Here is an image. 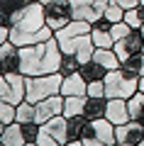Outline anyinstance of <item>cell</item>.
I'll list each match as a JSON object with an SVG mask.
<instances>
[{"instance_id": "d590c367", "label": "cell", "mask_w": 144, "mask_h": 146, "mask_svg": "<svg viewBox=\"0 0 144 146\" xmlns=\"http://www.w3.org/2000/svg\"><path fill=\"white\" fill-rule=\"evenodd\" d=\"M139 90H142V93H144V76H142V78H139Z\"/></svg>"}, {"instance_id": "d4e9b609", "label": "cell", "mask_w": 144, "mask_h": 146, "mask_svg": "<svg viewBox=\"0 0 144 146\" xmlns=\"http://www.w3.org/2000/svg\"><path fill=\"white\" fill-rule=\"evenodd\" d=\"M90 36H93V42H95V46H98V49H113L115 46V36H113V32H110V29H100V27L93 25Z\"/></svg>"}, {"instance_id": "cb8c5ba5", "label": "cell", "mask_w": 144, "mask_h": 146, "mask_svg": "<svg viewBox=\"0 0 144 146\" xmlns=\"http://www.w3.org/2000/svg\"><path fill=\"white\" fill-rule=\"evenodd\" d=\"M127 105H129V117H132L134 122H139V124H144V93L137 90V93L127 100Z\"/></svg>"}, {"instance_id": "6da1fadb", "label": "cell", "mask_w": 144, "mask_h": 146, "mask_svg": "<svg viewBox=\"0 0 144 146\" xmlns=\"http://www.w3.org/2000/svg\"><path fill=\"white\" fill-rule=\"evenodd\" d=\"M54 36V29L46 25V12L39 0H29L25 7L12 15L10 22V42L17 46L39 44Z\"/></svg>"}, {"instance_id": "277c9868", "label": "cell", "mask_w": 144, "mask_h": 146, "mask_svg": "<svg viewBox=\"0 0 144 146\" xmlns=\"http://www.w3.org/2000/svg\"><path fill=\"white\" fill-rule=\"evenodd\" d=\"M103 80H105V95H108V98H122V100H129V98H132V95L139 90V78L127 76L122 68L108 71Z\"/></svg>"}, {"instance_id": "f35d334b", "label": "cell", "mask_w": 144, "mask_h": 146, "mask_svg": "<svg viewBox=\"0 0 144 146\" xmlns=\"http://www.w3.org/2000/svg\"><path fill=\"white\" fill-rule=\"evenodd\" d=\"M142 32H144V27H142Z\"/></svg>"}, {"instance_id": "74e56055", "label": "cell", "mask_w": 144, "mask_h": 146, "mask_svg": "<svg viewBox=\"0 0 144 146\" xmlns=\"http://www.w3.org/2000/svg\"><path fill=\"white\" fill-rule=\"evenodd\" d=\"M3 131H5V124H3V122H0V136H3Z\"/></svg>"}, {"instance_id": "52a82bcc", "label": "cell", "mask_w": 144, "mask_h": 146, "mask_svg": "<svg viewBox=\"0 0 144 146\" xmlns=\"http://www.w3.org/2000/svg\"><path fill=\"white\" fill-rule=\"evenodd\" d=\"M59 46H61L64 54H73L81 63L90 61L93 54H95V42H93L90 32L81 36H73V39H59Z\"/></svg>"}, {"instance_id": "9c48e42d", "label": "cell", "mask_w": 144, "mask_h": 146, "mask_svg": "<svg viewBox=\"0 0 144 146\" xmlns=\"http://www.w3.org/2000/svg\"><path fill=\"white\" fill-rule=\"evenodd\" d=\"M44 12H46V25L52 27L54 32L66 27L68 22L73 20V10H71V3L68 0H56V3H49L44 5Z\"/></svg>"}, {"instance_id": "8fae6325", "label": "cell", "mask_w": 144, "mask_h": 146, "mask_svg": "<svg viewBox=\"0 0 144 146\" xmlns=\"http://www.w3.org/2000/svg\"><path fill=\"white\" fill-rule=\"evenodd\" d=\"M37 107V122L39 124H44V122H49L52 117L56 115H64V95H49V98L39 100V102H34Z\"/></svg>"}, {"instance_id": "30bf717a", "label": "cell", "mask_w": 144, "mask_h": 146, "mask_svg": "<svg viewBox=\"0 0 144 146\" xmlns=\"http://www.w3.org/2000/svg\"><path fill=\"white\" fill-rule=\"evenodd\" d=\"M115 139H117V146H144V124H139L134 119L117 124Z\"/></svg>"}, {"instance_id": "f1b7e54d", "label": "cell", "mask_w": 144, "mask_h": 146, "mask_svg": "<svg viewBox=\"0 0 144 146\" xmlns=\"http://www.w3.org/2000/svg\"><path fill=\"white\" fill-rule=\"evenodd\" d=\"M22 124V134H25V144L27 146H37V136L42 131L39 122H20Z\"/></svg>"}, {"instance_id": "7402d4cb", "label": "cell", "mask_w": 144, "mask_h": 146, "mask_svg": "<svg viewBox=\"0 0 144 146\" xmlns=\"http://www.w3.org/2000/svg\"><path fill=\"white\" fill-rule=\"evenodd\" d=\"M105 73H108V68L100 66L95 58H90V61L81 63V76L88 80V83H93V80H103V78H105Z\"/></svg>"}, {"instance_id": "e0dca14e", "label": "cell", "mask_w": 144, "mask_h": 146, "mask_svg": "<svg viewBox=\"0 0 144 146\" xmlns=\"http://www.w3.org/2000/svg\"><path fill=\"white\" fill-rule=\"evenodd\" d=\"M68 119V146H81V139L86 136V129H88V117L83 115H76V117H66Z\"/></svg>"}, {"instance_id": "d6986e66", "label": "cell", "mask_w": 144, "mask_h": 146, "mask_svg": "<svg viewBox=\"0 0 144 146\" xmlns=\"http://www.w3.org/2000/svg\"><path fill=\"white\" fill-rule=\"evenodd\" d=\"M108 112V98H98V95H88L86 107H83V117L88 119H100Z\"/></svg>"}, {"instance_id": "e575fe53", "label": "cell", "mask_w": 144, "mask_h": 146, "mask_svg": "<svg viewBox=\"0 0 144 146\" xmlns=\"http://www.w3.org/2000/svg\"><path fill=\"white\" fill-rule=\"evenodd\" d=\"M110 3H117L120 7H125V10H129V7H137L142 0H110Z\"/></svg>"}, {"instance_id": "8992f818", "label": "cell", "mask_w": 144, "mask_h": 146, "mask_svg": "<svg viewBox=\"0 0 144 146\" xmlns=\"http://www.w3.org/2000/svg\"><path fill=\"white\" fill-rule=\"evenodd\" d=\"M0 98L12 105H20L27 98V85H25V73H3L0 76Z\"/></svg>"}, {"instance_id": "4316f807", "label": "cell", "mask_w": 144, "mask_h": 146, "mask_svg": "<svg viewBox=\"0 0 144 146\" xmlns=\"http://www.w3.org/2000/svg\"><path fill=\"white\" fill-rule=\"evenodd\" d=\"M125 22H127L129 27H134V29H142L144 27V3H139L137 7L125 10Z\"/></svg>"}, {"instance_id": "d6a6232c", "label": "cell", "mask_w": 144, "mask_h": 146, "mask_svg": "<svg viewBox=\"0 0 144 146\" xmlns=\"http://www.w3.org/2000/svg\"><path fill=\"white\" fill-rule=\"evenodd\" d=\"M88 95L108 98V95H105V80H93V83H88Z\"/></svg>"}, {"instance_id": "ba28073f", "label": "cell", "mask_w": 144, "mask_h": 146, "mask_svg": "<svg viewBox=\"0 0 144 146\" xmlns=\"http://www.w3.org/2000/svg\"><path fill=\"white\" fill-rule=\"evenodd\" d=\"M73 10V20H86V22H98L103 17L105 7L110 0H68Z\"/></svg>"}, {"instance_id": "484cf974", "label": "cell", "mask_w": 144, "mask_h": 146, "mask_svg": "<svg viewBox=\"0 0 144 146\" xmlns=\"http://www.w3.org/2000/svg\"><path fill=\"white\" fill-rule=\"evenodd\" d=\"M15 119L17 122H37V107H34V102H29V100L25 98L15 107Z\"/></svg>"}, {"instance_id": "9a60e30c", "label": "cell", "mask_w": 144, "mask_h": 146, "mask_svg": "<svg viewBox=\"0 0 144 146\" xmlns=\"http://www.w3.org/2000/svg\"><path fill=\"white\" fill-rule=\"evenodd\" d=\"M42 129L49 131V134L59 141V146H68V119L64 115H56V117H52L49 122H44Z\"/></svg>"}, {"instance_id": "5b68a950", "label": "cell", "mask_w": 144, "mask_h": 146, "mask_svg": "<svg viewBox=\"0 0 144 146\" xmlns=\"http://www.w3.org/2000/svg\"><path fill=\"white\" fill-rule=\"evenodd\" d=\"M81 146H117L115 124L108 117L90 119L88 122V129H86V136L81 139Z\"/></svg>"}, {"instance_id": "ffe728a7", "label": "cell", "mask_w": 144, "mask_h": 146, "mask_svg": "<svg viewBox=\"0 0 144 146\" xmlns=\"http://www.w3.org/2000/svg\"><path fill=\"white\" fill-rule=\"evenodd\" d=\"M0 146H27L25 134H22V124L17 119L10 122V124H5V131L0 136Z\"/></svg>"}, {"instance_id": "1f68e13d", "label": "cell", "mask_w": 144, "mask_h": 146, "mask_svg": "<svg viewBox=\"0 0 144 146\" xmlns=\"http://www.w3.org/2000/svg\"><path fill=\"white\" fill-rule=\"evenodd\" d=\"M132 29H134V27H129L125 20H120V22H113V29H110V32H113L115 42H120V39H125V36H127Z\"/></svg>"}, {"instance_id": "2e32d148", "label": "cell", "mask_w": 144, "mask_h": 146, "mask_svg": "<svg viewBox=\"0 0 144 146\" xmlns=\"http://www.w3.org/2000/svg\"><path fill=\"white\" fill-rule=\"evenodd\" d=\"M61 95L64 98H68V95H88V80L81 76V71L73 73V76H64Z\"/></svg>"}, {"instance_id": "4fadbf2b", "label": "cell", "mask_w": 144, "mask_h": 146, "mask_svg": "<svg viewBox=\"0 0 144 146\" xmlns=\"http://www.w3.org/2000/svg\"><path fill=\"white\" fill-rule=\"evenodd\" d=\"M20 71V46L10 39L0 44V76L3 73H17Z\"/></svg>"}, {"instance_id": "836d02e7", "label": "cell", "mask_w": 144, "mask_h": 146, "mask_svg": "<svg viewBox=\"0 0 144 146\" xmlns=\"http://www.w3.org/2000/svg\"><path fill=\"white\" fill-rule=\"evenodd\" d=\"M37 146H59V141L54 139L49 131L42 129V131H39V136H37Z\"/></svg>"}, {"instance_id": "7a4b0ae2", "label": "cell", "mask_w": 144, "mask_h": 146, "mask_svg": "<svg viewBox=\"0 0 144 146\" xmlns=\"http://www.w3.org/2000/svg\"><path fill=\"white\" fill-rule=\"evenodd\" d=\"M61 46L59 39L52 36L46 42L20 46V71L25 76H44V73H56L61 66Z\"/></svg>"}, {"instance_id": "f546056e", "label": "cell", "mask_w": 144, "mask_h": 146, "mask_svg": "<svg viewBox=\"0 0 144 146\" xmlns=\"http://www.w3.org/2000/svg\"><path fill=\"white\" fill-rule=\"evenodd\" d=\"M15 107L17 105H12V102H7V100L0 98V122H3V124L15 122Z\"/></svg>"}, {"instance_id": "4dcf8cb0", "label": "cell", "mask_w": 144, "mask_h": 146, "mask_svg": "<svg viewBox=\"0 0 144 146\" xmlns=\"http://www.w3.org/2000/svg\"><path fill=\"white\" fill-rule=\"evenodd\" d=\"M103 17H108L110 22H120V20H125V7H120L117 3H108Z\"/></svg>"}, {"instance_id": "5bb4252c", "label": "cell", "mask_w": 144, "mask_h": 146, "mask_svg": "<svg viewBox=\"0 0 144 146\" xmlns=\"http://www.w3.org/2000/svg\"><path fill=\"white\" fill-rule=\"evenodd\" d=\"M105 117H108L115 127L129 122L132 117H129V105H127V100H122V98H108V112H105Z\"/></svg>"}, {"instance_id": "7c38bea8", "label": "cell", "mask_w": 144, "mask_h": 146, "mask_svg": "<svg viewBox=\"0 0 144 146\" xmlns=\"http://www.w3.org/2000/svg\"><path fill=\"white\" fill-rule=\"evenodd\" d=\"M113 49H115V54H117L120 58H127V56H132V54L144 51V32L142 29H132L125 39L115 42Z\"/></svg>"}, {"instance_id": "83f0119b", "label": "cell", "mask_w": 144, "mask_h": 146, "mask_svg": "<svg viewBox=\"0 0 144 146\" xmlns=\"http://www.w3.org/2000/svg\"><path fill=\"white\" fill-rule=\"evenodd\" d=\"M78 71H81V61H78L73 54H64L59 73H61V76H73V73H78Z\"/></svg>"}, {"instance_id": "8d00e7d4", "label": "cell", "mask_w": 144, "mask_h": 146, "mask_svg": "<svg viewBox=\"0 0 144 146\" xmlns=\"http://www.w3.org/2000/svg\"><path fill=\"white\" fill-rule=\"evenodd\" d=\"M42 5H49V3H56V0H39Z\"/></svg>"}, {"instance_id": "44dd1931", "label": "cell", "mask_w": 144, "mask_h": 146, "mask_svg": "<svg viewBox=\"0 0 144 146\" xmlns=\"http://www.w3.org/2000/svg\"><path fill=\"white\" fill-rule=\"evenodd\" d=\"M93 58H95L100 66H105L108 71H115V68H120V63H122V58L115 54V49H98V46H95Z\"/></svg>"}, {"instance_id": "603a6c76", "label": "cell", "mask_w": 144, "mask_h": 146, "mask_svg": "<svg viewBox=\"0 0 144 146\" xmlns=\"http://www.w3.org/2000/svg\"><path fill=\"white\" fill-rule=\"evenodd\" d=\"M86 98H88V95H68V98H64V117H76V115H83V107H86Z\"/></svg>"}, {"instance_id": "ab89813d", "label": "cell", "mask_w": 144, "mask_h": 146, "mask_svg": "<svg viewBox=\"0 0 144 146\" xmlns=\"http://www.w3.org/2000/svg\"><path fill=\"white\" fill-rule=\"evenodd\" d=\"M142 3H144V0H142Z\"/></svg>"}, {"instance_id": "3957f363", "label": "cell", "mask_w": 144, "mask_h": 146, "mask_svg": "<svg viewBox=\"0 0 144 146\" xmlns=\"http://www.w3.org/2000/svg\"><path fill=\"white\" fill-rule=\"evenodd\" d=\"M61 73H44V76H25V85H27V100L29 102H39V100L49 98V95H59L61 93Z\"/></svg>"}, {"instance_id": "ac0fdd59", "label": "cell", "mask_w": 144, "mask_h": 146, "mask_svg": "<svg viewBox=\"0 0 144 146\" xmlns=\"http://www.w3.org/2000/svg\"><path fill=\"white\" fill-rule=\"evenodd\" d=\"M90 29H93L90 22H86V20H71L66 27H61V29L54 32V36H56V39H73V36L88 34Z\"/></svg>"}]
</instances>
